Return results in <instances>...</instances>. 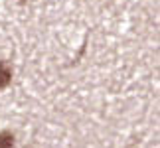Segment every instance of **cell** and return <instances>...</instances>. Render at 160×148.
<instances>
[{
    "label": "cell",
    "instance_id": "3957f363",
    "mask_svg": "<svg viewBox=\"0 0 160 148\" xmlns=\"http://www.w3.org/2000/svg\"><path fill=\"white\" fill-rule=\"evenodd\" d=\"M20 2H22V4H24V2H26V0H20Z\"/></svg>",
    "mask_w": 160,
    "mask_h": 148
},
{
    "label": "cell",
    "instance_id": "6da1fadb",
    "mask_svg": "<svg viewBox=\"0 0 160 148\" xmlns=\"http://www.w3.org/2000/svg\"><path fill=\"white\" fill-rule=\"evenodd\" d=\"M12 81V67L6 59L0 61V89H6Z\"/></svg>",
    "mask_w": 160,
    "mask_h": 148
},
{
    "label": "cell",
    "instance_id": "7a4b0ae2",
    "mask_svg": "<svg viewBox=\"0 0 160 148\" xmlns=\"http://www.w3.org/2000/svg\"><path fill=\"white\" fill-rule=\"evenodd\" d=\"M12 146H14V134L0 132V148H12Z\"/></svg>",
    "mask_w": 160,
    "mask_h": 148
}]
</instances>
